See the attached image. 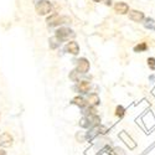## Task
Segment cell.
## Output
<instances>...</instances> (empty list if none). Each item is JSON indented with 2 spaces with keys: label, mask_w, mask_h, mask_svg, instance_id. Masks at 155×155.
I'll return each mask as SVG.
<instances>
[{
  "label": "cell",
  "mask_w": 155,
  "mask_h": 155,
  "mask_svg": "<svg viewBox=\"0 0 155 155\" xmlns=\"http://www.w3.org/2000/svg\"><path fill=\"white\" fill-rule=\"evenodd\" d=\"M12 144V137L8 133L0 135V147H11Z\"/></svg>",
  "instance_id": "obj_12"
},
{
  "label": "cell",
  "mask_w": 155,
  "mask_h": 155,
  "mask_svg": "<svg viewBox=\"0 0 155 155\" xmlns=\"http://www.w3.org/2000/svg\"><path fill=\"white\" fill-rule=\"evenodd\" d=\"M144 26H145V29H149V30H154L155 31V20L154 19H150V18L145 19L144 20Z\"/></svg>",
  "instance_id": "obj_15"
},
{
  "label": "cell",
  "mask_w": 155,
  "mask_h": 155,
  "mask_svg": "<svg viewBox=\"0 0 155 155\" xmlns=\"http://www.w3.org/2000/svg\"><path fill=\"white\" fill-rule=\"evenodd\" d=\"M0 155H6V153H5L3 149H0Z\"/></svg>",
  "instance_id": "obj_22"
},
{
  "label": "cell",
  "mask_w": 155,
  "mask_h": 155,
  "mask_svg": "<svg viewBox=\"0 0 155 155\" xmlns=\"http://www.w3.org/2000/svg\"><path fill=\"white\" fill-rule=\"evenodd\" d=\"M80 127H82V128H92L91 127V123H89V120H88L87 117H83L80 120Z\"/></svg>",
  "instance_id": "obj_18"
},
{
  "label": "cell",
  "mask_w": 155,
  "mask_h": 155,
  "mask_svg": "<svg viewBox=\"0 0 155 155\" xmlns=\"http://www.w3.org/2000/svg\"><path fill=\"white\" fill-rule=\"evenodd\" d=\"M64 51H66L67 54H71V55H78L80 46L76 41H70V42H67L66 46H64Z\"/></svg>",
  "instance_id": "obj_6"
},
{
  "label": "cell",
  "mask_w": 155,
  "mask_h": 155,
  "mask_svg": "<svg viewBox=\"0 0 155 155\" xmlns=\"http://www.w3.org/2000/svg\"><path fill=\"white\" fill-rule=\"evenodd\" d=\"M129 19L134 22H141L144 20V12L138 10H130L129 11Z\"/></svg>",
  "instance_id": "obj_9"
},
{
  "label": "cell",
  "mask_w": 155,
  "mask_h": 155,
  "mask_svg": "<svg viewBox=\"0 0 155 155\" xmlns=\"http://www.w3.org/2000/svg\"><path fill=\"white\" fill-rule=\"evenodd\" d=\"M108 133V128L107 127H104V125H102V124H99V125H94V127H92V128H89V130L86 133V139L88 140V141H92L96 137H98L99 134H107Z\"/></svg>",
  "instance_id": "obj_2"
},
{
  "label": "cell",
  "mask_w": 155,
  "mask_h": 155,
  "mask_svg": "<svg viewBox=\"0 0 155 155\" xmlns=\"http://www.w3.org/2000/svg\"><path fill=\"white\" fill-rule=\"evenodd\" d=\"M89 88H91V83H89L88 81H78V82H77L76 89L80 93H83V94L88 93L89 92Z\"/></svg>",
  "instance_id": "obj_10"
},
{
  "label": "cell",
  "mask_w": 155,
  "mask_h": 155,
  "mask_svg": "<svg viewBox=\"0 0 155 155\" xmlns=\"http://www.w3.org/2000/svg\"><path fill=\"white\" fill-rule=\"evenodd\" d=\"M61 44H62V41L60 40L57 36H52V37H51L50 40H48V46H50L51 50H56V48H58V47L61 46Z\"/></svg>",
  "instance_id": "obj_13"
},
{
  "label": "cell",
  "mask_w": 155,
  "mask_h": 155,
  "mask_svg": "<svg viewBox=\"0 0 155 155\" xmlns=\"http://www.w3.org/2000/svg\"><path fill=\"white\" fill-rule=\"evenodd\" d=\"M119 138L124 141V143L129 147V149H135L137 148V143L135 141L128 135V133L127 132H122V133H119Z\"/></svg>",
  "instance_id": "obj_7"
},
{
  "label": "cell",
  "mask_w": 155,
  "mask_h": 155,
  "mask_svg": "<svg viewBox=\"0 0 155 155\" xmlns=\"http://www.w3.org/2000/svg\"><path fill=\"white\" fill-rule=\"evenodd\" d=\"M101 103V99H99V96L97 93H91L87 98V106L89 107H96Z\"/></svg>",
  "instance_id": "obj_11"
},
{
  "label": "cell",
  "mask_w": 155,
  "mask_h": 155,
  "mask_svg": "<svg viewBox=\"0 0 155 155\" xmlns=\"http://www.w3.org/2000/svg\"><path fill=\"white\" fill-rule=\"evenodd\" d=\"M46 22L50 28H52V26H60V25H63V24H68V22H71V19L68 16H62L58 14H51L47 18Z\"/></svg>",
  "instance_id": "obj_1"
},
{
  "label": "cell",
  "mask_w": 155,
  "mask_h": 155,
  "mask_svg": "<svg viewBox=\"0 0 155 155\" xmlns=\"http://www.w3.org/2000/svg\"><path fill=\"white\" fill-rule=\"evenodd\" d=\"M55 36H57L61 41H67V40H70V37L73 38L76 36V34L73 32V30H71L68 28H60L56 30Z\"/></svg>",
  "instance_id": "obj_4"
},
{
  "label": "cell",
  "mask_w": 155,
  "mask_h": 155,
  "mask_svg": "<svg viewBox=\"0 0 155 155\" xmlns=\"http://www.w3.org/2000/svg\"><path fill=\"white\" fill-rule=\"evenodd\" d=\"M148 66L151 71H155V58L154 57H149L148 58Z\"/></svg>",
  "instance_id": "obj_20"
},
{
  "label": "cell",
  "mask_w": 155,
  "mask_h": 155,
  "mask_svg": "<svg viewBox=\"0 0 155 155\" xmlns=\"http://www.w3.org/2000/svg\"><path fill=\"white\" fill-rule=\"evenodd\" d=\"M76 71L78 73H82V74L87 73L89 71V61L84 57L80 58L78 61H77V70Z\"/></svg>",
  "instance_id": "obj_5"
},
{
  "label": "cell",
  "mask_w": 155,
  "mask_h": 155,
  "mask_svg": "<svg viewBox=\"0 0 155 155\" xmlns=\"http://www.w3.org/2000/svg\"><path fill=\"white\" fill-rule=\"evenodd\" d=\"M148 50V45L145 44V42H140L139 45H137L135 47H134V52H144V51H147Z\"/></svg>",
  "instance_id": "obj_16"
},
{
  "label": "cell",
  "mask_w": 155,
  "mask_h": 155,
  "mask_svg": "<svg viewBox=\"0 0 155 155\" xmlns=\"http://www.w3.org/2000/svg\"><path fill=\"white\" fill-rule=\"evenodd\" d=\"M72 103L73 104H76V106H78L80 108H84V107H87V102H86V99L83 98V97H80V96H77V97H74L73 99H72Z\"/></svg>",
  "instance_id": "obj_14"
},
{
  "label": "cell",
  "mask_w": 155,
  "mask_h": 155,
  "mask_svg": "<svg viewBox=\"0 0 155 155\" xmlns=\"http://www.w3.org/2000/svg\"><path fill=\"white\" fill-rule=\"evenodd\" d=\"M35 9H36V12L38 15H48L52 12L54 6L48 0H40V2L36 3Z\"/></svg>",
  "instance_id": "obj_3"
},
{
  "label": "cell",
  "mask_w": 155,
  "mask_h": 155,
  "mask_svg": "<svg viewBox=\"0 0 155 155\" xmlns=\"http://www.w3.org/2000/svg\"><path fill=\"white\" fill-rule=\"evenodd\" d=\"M106 5L107 6H110L112 5V0H106Z\"/></svg>",
  "instance_id": "obj_21"
},
{
  "label": "cell",
  "mask_w": 155,
  "mask_h": 155,
  "mask_svg": "<svg viewBox=\"0 0 155 155\" xmlns=\"http://www.w3.org/2000/svg\"><path fill=\"white\" fill-rule=\"evenodd\" d=\"M94 2H96V3H101V2H102V0H94Z\"/></svg>",
  "instance_id": "obj_23"
},
{
  "label": "cell",
  "mask_w": 155,
  "mask_h": 155,
  "mask_svg": "<svg viewBox=\"0 0 155 155\" xmlns=\"http://www.w3.org/2000/svg\"><path fill=\"white\" fill-rule=\"evenodd\" d=\"M124 114H125V109L122 107V106H118L117 108H115V115L119 118H123L124 117Z\"/></svg>",
  "instance_id": "obj_17"
},
{
  "label": "cell",
  "mask_w": 155,
  "mask_h": 155,
  "mask_svg": "<svg viewBox=\"0 0 155 155\" xmlns=\"http://www.w3.org/2000/svg\"><path fill=\"white\" fill-rule=\"evenodd\" d=\"M114 11L117 14H120V15H125L129 12V5L127 3H123V2H119L114 5Z\"/></svg>",
  "instance_id": "obj_8"
},
{
  "label": "cell",
  "mask_w": 155,
  "mask_h": 155,
  "mask_svg": "<svg viewBox=\"0 0 155 155\" xmlns=\"http://www.w3.org/2000/svg\"><path fill=\"white\" fill-rule=\"evenodd\" d=\"M78 74H80L78 72H77L76 70H73V71L70 73V78H71L72 81H74V82H78V81H80V78H78Z\"/></svg>",
  "instance_id": "obj_19"
}]
</instances>
